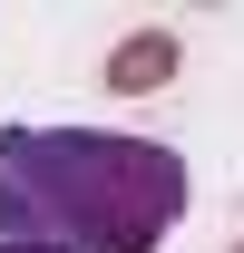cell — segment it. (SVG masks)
<instances>
[{"mask_svg": "<svg viewBox=\"0 0 244 253\" xmlns=\"http://www.w3.org/2000/svg\"><path fill=\"white\" fill-rule=\"evenodd\" d=\"M166 78H176V39H166V30L118 39V49H108V68H98V88H118V97H147V88H166Z\"/></svg>", "mask_w": 244, "mask_h": 253, "instance_id": "2", "label": "cell"}, {"mask_svg": "<svg viewBox=\"0 0 244 253\" xmlns=\"http://www.w3.org/2000/svg\"><path fill=\"white\" fill-rule=\"evenodd\" d=\"M185 214V156L108 126H0V234L49 253H156Z\"/></svg>", "mask_w": 244, "mask_h": 253, "instance_id": "1", "label": "cell"}, {"mask_svg": "<svg viewBox=\"0 0 244 253\" xmlns=\"http://www.w3.org/2000/svg\"><path fill=\"white\" fill-rule=\"evenodd\" d=\"M0 253H49V244H10V234H0Z\"/></svg>", "mask_w": 244, "mask_h": 253, "instance_id": "3", "label": "cell"}, {"mask_svg": "<svg viewBox=\"0 0 244 253\" xmlns=\"http://www.w3.org/2000/svg\"><path fill=\"white\" fill-rule=\"evenodd\" d=\"M235 253H244V244H235Z\"/></svg>", "mask_w": 244, "mask_h": 253, "instance_id": "4", "label": "cell"}]
</instances>
